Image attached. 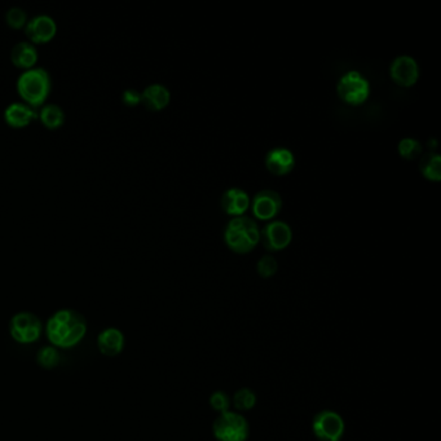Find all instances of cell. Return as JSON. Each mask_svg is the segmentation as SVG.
Listing matches in <instances>:
<instances>
[{
	"label": "cell",
	"instance_id": "6da1fadb",
	"mask_svg": "<svg viewBox=\"0 0 441 441\" xmlns=\"http://www.w3.org/2000/svg\"><path fill=\"white\" fill-rule=\"evenodd\" d=\"M44 333L51 346L70 349L83 340L87 334V321L78 311L63 308L47 320Z\"/></svg>",
	"mask_w": 441,
	"mask_h": 441
},
{
	"label": "cell",
	"instance_id": "7a4b0ae2",
	"mask_svg": "<svg viewBox=\"0 0 441 441\" xmlns=\"http://www.w3.org/2000/svg\"><path fill=\"white\" fill-rule=\"evenodd\" d=\"M16 91L22 103L34 109H39L47 104V100L52 91L51 74L48 73L47 69L38 66L22 72L16 82Z\"/></svg>",
	"mask_w": 441,
	"mask_h": 441
},
{
	"label": "cell",
	"instance_id": "3957f363",
	"mask_svg": "<svg viewBox=\"0 0 441 441\" xmlns=\"http://www.w3.org/2000/svg\"><path fill=\"white\" fill-rule=\"evenodd\" d=\"M224 241L232 252L247 254L260 241V231L255 220L245 216L233 218L224 231Z\"/></svg>",
	"mask_w": 441,
	"mask_h": 441
},
{
	"label": "cell",
	"instance_id": "277c9868",
	"mask_svg": "<svg viewBox=\"0 0 441 441\" xmlns=\"http://www.w3.org/2000/svg\"><path fill=\"white\" fill-rule=\"evenodd\" d=\"M44 331L41 318L32 312H19L10 321V336L19 345L38 342Z\"/></svg>",
	"mask_w": 441,
	"mask_h": 441
},
{
	"label": "cell",
	"instance_id": "5b68a950",
	"mask_svg": "<svg viewBox=\"0 0 441 441\" xmlns=\"http://www.w3.org/2000/svg\"><path fill=\"white\" fill-rule=\"evenodd\" d=\"M339 99L348 105L358 106L364 104L370 95L368 79L358 72L345 74L336 85Z\"/></svg>",
	"mask_w": 441,
	"mask_h": 441
},
{
	"label": "cell",
	"instance_id": "8992f818",
	"mask_svg": "<svg viewBox=\"0 0 441 441\" xmlns=\"http://www.w3.org/2000/svg\"><path fill=\"white\" fill-rule=\"evenodd\" d=\"M214 435L218 441H246L249 424L240 413H221L214 423Z\"/></svg>",
	"mask_w": 441,
	"mask_h": 441
},
{
	"label": "cell",
	"instance_id": "52a82bcc",
	"mask_svg": "<svg viewBox=\"0 0 441 441\" xmlns=\"http://www.w3.org/2000/svg\"><path fill=\"white\" fill-rule=\"evenodd\" d=\"M314 432L321 441H339L345 433V422L330 410L318 413L314 420Z\"/></svg>",
	"mask_w": 441,
	"mask_h": 441
},
{
	"label": "cell",
	"instance_id": "ba28073f",
	"mask_svg": "<svg viewBox=\"0 0 441 441\" xmlns=\"http://www.w3.org/2000/svg\"><path fill=\"white\" fill-rule=\"evenodd\" d=\"M25 34L28 42L34 45L47 44L52 42L57 34V23L54 19L48 14H37L29 20L25 26Z\"/></svg>",
	"mask_w": 441,
	"mask_h": 441
},
{
	"label": "cell",
	"instance_id": "9c48e42d",
	"mask_svg": "<svg viewBox=\"0 0 441 441\" xmlns=\"http://www.w3.org/2000/svg\"><path fill=\"white\" fill-rule=\"evenodd\" d=\"M293 240V232L284 221H272L260 232V241L268 252H283Z\"/></svg>",
	"mask_w": 441,
	"mask_h": 441
},
{
	"label": "cell",
	"instance_id": "30bf717a",
	"mask_svg": "<svg viewBox=\"0 0 441 441\" xmlns=\"http://www.w3.org/2000/svg\"><path fill=\"white\" fill-rule=\"evenodd\" d=\"M252 207V214L259 220H272L283 209V200L274 190H262L254 197Z\"/></svg>",
	"mask_w": 441,
	"mask_h": 441
},
{
	"label": "cell",
	"instance_id": "8fae6325",
	"mask_svg": "<svg viewBox=\"0 0 441 441\" xmlns=\"http://www.w3.org/2000/svg\"><path fill=\"white\" fill-rule=\"evenodd\" d=\"M389 75L398 85L408 88L417 83L420 78V68L413 57L399 56L391 63Z\"/></svg>",
	"mask_w": 441,
	"mask_h": 441
},
{
	"label": "cell",
	"instance_id": "7c38bea8",
	"mask_svg": "<svg viewBox=\"0 0 441 441\" xmlns=\"http://www.w3.org/2000/svg\"><path fill=\"white\" fill-rule=\"evenodd\" d=\"M126 346V338L118 327H106L97 336V348L105 358L119 356Z\"/></svg>",
	"mask_w": 441,
	"mask_h": 441
},
{
	"label": "cell",
	"instance_id": "4fadbf2b",
	"mask_svg": "<svg viewBox=\"0 0 441 441\" xmlns=\"http://www.w3.org/2000/svg\"><path fill=\"white\" fill-rule=\"evenodd\" d=\"M35 119H38L37 109L22 101L12 103L4 110V122L16 130L30 126Z\"/></svg>",
	"mask_w": 441,
	"mask_h": 441
},
{
	"label": "cell",
	"instance_id": "5bb4252c",
	"mask_svg": "<svg viewBox=\"0 0 441 441\" xmlns=\"http://www.w3.org/2000/svg\"><path fill=\"white\" fill-rule=\"evenodd\" d=\"M294 166V154L286 147H274L265 156V167L274 176L289 175Z\"/></svg>",
	"mask_w": 441,
	"mask_h": 441
},
{
	"label": "cell",
	"instance_id": "9a60e30c",
	"mask_svg": "<svg viewBox=\"0 0 441 441\" xmlns=\"http://www.w3.org/2000/svg\"><path fill=\"white\" fill-rule=\"evenodd\" d=\"M10 57L13 66H16L17 69H21L22 72H26L37 66V63L39 60V53L37 50V45L25 41L13 45Z\"/></svg>",
	"mask_w": 441,
	"mask_h": 441
},
{
	"label": "cell",
	"instance_id": "2e32d148",
	"mask_svg": "<svg viewBox=\"0 0 441 441\" xmlns=\"http://www.w3.org/2000/svg\"><path fill=\"white\" fill-rule=\"evenodd\" d=\"M250 207V198L245 190L240 188H231L227 190L221 197V209L234 218L242 216Z\"/></svg>",
	"mask_w": 441,
	"mask_h": 441
},
{
	"label": "cell",
	"instance_id": "e0dca14e",
	"mask_svg": "<svg viewBox=\"0 0 441 441\" xmlns=\"http://www.w3.org/2000/svg\"><path fill=\"white\" fill-rule=\"evenodd\" d=\"M170 101L171 94L163 84H150L141 92V104L150 112H161L166 109Z\"/></svg>",
	"mask_w": 441,
	"mask_h": 441
},
{
	"label": "cell",
	"instance_id": "ac0fdd59",
	"mask_svg": "<svg viewBox=\"0 0 441 441\" xmlns=\"http://www.w3.org/2000/svg\"><path fill=\"white\" fill-rule=\"evenodd\" d=\"M38 119L47 130L54 131L63 126L66 116L61 106L53 103H47L42 107H39Z\"/></svg>",
	"mask_w": 441,
	"mask_h": 441
},
{
	"label": "cell",
	"instance_id": "d6986e66",
	"mask_svg": "<svg viewBox=\"0 0 441 441\" xmlns=\"http://www.w3.org/2000/svg\"><path fill=\"white\" fill-rule=\"evenodd\" d=\"M422 175L430 181L441 180V157L436 153H430L420 159V165Z\"/></svg>",
	"mask_w": 441,
	"mask_h": 441
},
{
	"label": "cell",
	"instance_id": "ffe728a7",
	"mask_svg": "<svg viewBox=\"0 0 441 441\" xmlns=\"http://www.w3.org/2000/svg\"><path fill=\"white\" fill-rule=\"evenodd\" d=\"M37 362L38 365L45 370L54 369L60 362V353L57 348L53 346H45L38 351L37 355Z\"/></svg>",
	"mask_w": 441,
	"mask_h": 441
},
{
	"label": "cell",
	"instance_id": "44dd1931",
	"mask_svg": "<svg viewBox=\"0 0 441 441\" xmlns=\"http://www.w3.org/2000/svg\"><path fill=\"white\" fill-rule=\"evenodd\" d=\"M400 157L407 159V161H413L416 158L420 157L422 154V145L420 141L411 137H405L399 143Z\"/></svg>",
	"mask_w": 441,
	"mask_h": 441
},
{
	"label": "cell",
	"instance_id": "7402d4cb",
	"mask_svg": "<svg viewBox=\"0 0 441 441\" xmlns=\"http://www.w3.org/2000/svg\"><path fill=\"white\" fill-rule=\"evenodd\" d=\"M28 21H29L28 13L20 7H12L6 13V22L13 30L25 29Z\"/></svg>",
	"mask_w": 441,
	"mask_h": 441
},
{
	"label": "cell",
	"instance_id": "603a6c76",
	"mask_svg": "<svg viewBox=\"0 0 441 441\" xmlns=\"http://www.w3.org/2000/svg\"><path fill=\"white\" fill-rule=\"evenodd\" d=\"M233 404L236 409L240 411L252 409L256 404V395L250 389H241L236 392L233 398Z\"/></svg>",
	"mask_w": 441,
	"mask_h": 441
},
{
	"label": "cell",
	"instance_id": "cb8c5ba5",
	"mask_svg": "<svg viewBox=\"0 0 441 441\" xmlns=\"http://www.w3.org/2000/svg\"><path fill=\"white\" fill-rule=\"evenodd\" d=\"M277 268H278V264L276 262L274 256L271 255H265L260 258V260L258 262L256 265V269H258V274L263 278H269L272 277L277 272Z\"/></svg>",
	"mask_w": 441,
	"mask_h": 441
},
{
	"label": "cell",
	"instance_id": "d4e9b609",
	"mask_svg": "<svg viewBox=\"0 0 441 441\" xmlns=\"http://www.w3.org/2000/svg\"><path fill=\"white\" fill-rule=\"evenodd\" d=\"M210 405L212 409L219 411L221 414V413L228 411L231 402H229V398L227 396V393H224V392H221V391H218V392H215V393L211 396Z\"/></svg>",
	"mask_w": 441,
	"mask_h": 441
},
{
	"label": "cell",
	"instance_id": "484cf974",
	"mask_svg": "<svg viewBox=\"0 0 441 441\" xmlns=\"http://www.w3.org/2000/svg\"><path fill=\"white\" fill-rule=\"evenodd\" d=\"M122 101L126 106H137L141 104V92L136 90H126L122 94Z\"/></svg>",
	"mask_w": 441,
	"mask_h": 441
}]
</instances>
